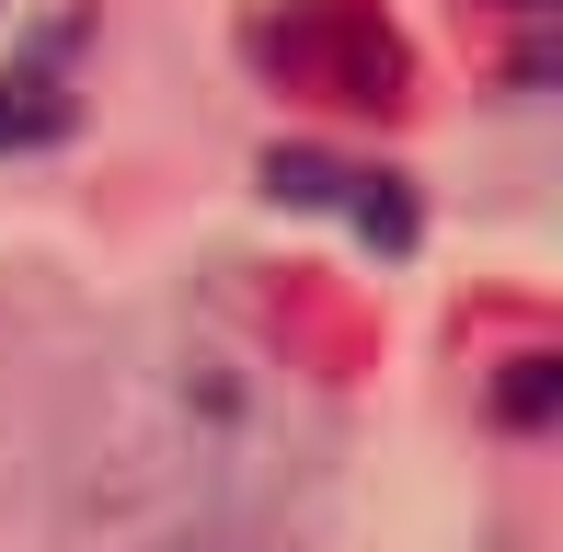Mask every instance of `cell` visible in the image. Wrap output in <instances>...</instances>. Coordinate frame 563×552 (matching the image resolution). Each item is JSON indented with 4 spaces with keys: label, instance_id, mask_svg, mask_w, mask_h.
I'll list each match as a JSON object with an SVG mask.
<instances>
[{
    "label": "cell",
    "instance_id": "obj_1",
    "mask_svg": "<svg viewBox=\"0 0 563 552\" xmlns=\"http://www.w3.org/2000/svg\"><path fill=\"white\" fill-rule=\"evenodd\" d=\"M69 552H311L334 391L230 299H162L58 380Z\"/></svg>",
    "mask_w": 563,
    "mask_h": 552
},
{
    "label": "cell",
    "instance_id": "obj_3",
    "mask_svg": "<svg viewBox=\"0 0 563 552\" xmlns=\"http://www.w3.org/2000/svg\"><path fill=\"white\" fill-rule=\"evenodd\" d=\"M23 368H35V311H12V299H0V449H12L23 404H35V380H23Z\"/></svg>",
    "mask_w": 563,
    "mask_h": 552
},
{
    "label": "cell",
    "instance_id": "obj_2",
    "mask_svg": "<svg viewBox=\"0 0 563 552\" xmlns=\"http://www.w3.org/2000/svg\"><path fill=\"white\" fill-rule=\"evenodd\" d=\"M58 58H69V35H46V58L0 69V139H58V128H69V92H58Z\"/></svg>",
    "mask_w": 563,
    "mask_h": 552
},
{
    "label": "cell",
    "instance_id": "obj_4",
    "mask_svg": "<svg viewBox=\"0 0 563 552\" xmlns=\"http://www.w3.org/2000/svg\"><path fill=\"white\" fill-rule=\"evenodd\" d=\"M0 12H12V0H0Z\"/></svg>",
    "mask_w": 563,
    "mask_h": 552
}]
</instances>
